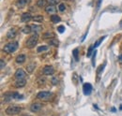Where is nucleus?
<instances>
[{"mask_svg":"<svg viewBox=\"0 0 122 116\" xmlns=\"http://www.w3.org/2000/svg\"><path fill=\"white\" fill-rule=\"evenodd\" d=\"M5 66H6V63H5L4 59H1V60H0V68L3 69V68H5Z\"/></svg>","mask_w":122,"mask_h":116,"instance_id":"7c9ffc66","label":"nucleus"},{"mask_svg":"<svg viewBox=\"0 0 122 116\" xmlns=\"http://www.w3.org/2000/svg\"><path fill=\"white\" fill-rule=\"evenodd\" d=\"M57 31H58L59 33H63V32L65 31V26H64V25H59V26L57 27Z\"/></svg>","mask_w":122,"mask_h":116,"instance_id":"2f4dec72","label":"nucleus"},{"mask_svg":"<svg viewBox=\"0 0 122 116\" xmlns=\"http://www.w3.org/2000/svg\"><path fill=\"white\" fill-rule=\"evenodd\" d=\"M105 38H106L105 36H104V37H102V38H101V39H99V40H98L96 43L93 45V46H94V48H97V47H99V46H100V44L102 43V40H103Z\"/></svg>","mask_w":122,"mask_h":116,"instance_id":"393cba45","label":"nucleus"},{"mask_svg":"<svg viewBox=\"0 0 122 116\" xmlns=\"http://www.w3.org/2000/svg\"><path fill=\"white\" fill-rule=\"evenodd\" d=\"M22 32H23L24 34L28 35V34H30L31 32H32V28H31V26H29V25H25L24 28L22 29Z\"/></svg>","mask_w":122,"mask_h":116,"instance_id":"aec40b11","label":"nucleus"},{"mask_svg":"<svg viewBox=\"0 0 122 116\" xmlns=\"http://www.w3.org/2000/svg\"><path fill=\"white\" fill-rule=\"evenodd\" d=\"M17 49H18V42H11V43L5 45V47L3 48V51L6 53H12Z\"/></svg>","mask_w":122,"mask_h":116,"instance_id":"20e7f679","label":"nucleus"},{"mask_svg":"<svg viewBox=\"0 0 122 116\" xmlns=\"http://www.w3.org/2000/svg\"><path fill=\"white\" fill-rule=\"evenodd\" d=\"M35 67H36V64H35V63H30V64H28L27 67H26V71L28 73H32L33 70L35 69Z\"/></svg>","mask_w":122,"mask_h":116,"instance_id":"dca6fc26","label":"nucleus"},{"mask_svg":"<svg viewBox=\"0 0 122 116\" xmlns=\"http://www.w3.org/2000/svg\"><path fill=\"white\" fill-rule=\"evenodd\" d=\"M96 54H97V52L95 51V52L93 53V56H92V66H93V67L95 66V57H96Z\"/></svg>","mask_w":122,"mask_h":116,"instance_id":"473e14b6","label":"nucleus"},{"mask_svg":"<svg viewBox=\"0 0 122 116\" xmlns=\"http://www.w3.org/2000/svg\"><path fill=\"white\" fill-rule=\"evenodd\" d=\"M46 4H47V0H38L37 1V6L40 7V8L46 7Z\"/></svg>","mask_w":122,"mask_h":116,"instance_id":"412c9836","label":"nucleus"},{"mask_svg":"<svg viewBox=\"0 0 122 116\" xmlns=\"http://www.w3.org/2000/svg\"><path fill=\"white\" fill-rule=\"evenodd\" d=\"M50 19H51L52 23H54V24H57V23H59V22L61 21V18L56 14H53L52 16H51Z\"/></svg>","mask_w":122,"mask_h":116,"instance_id":"2eb2a0df","label":"nucleus"},{"mask_svg":"<svg viewBox=\"0 0 122 116\" xmlns=\"http://www.w3.org/2000/svg\"><path fill=\"white\" fill-rule=\"evenodd\" d=\"M22 116H30V115H22Z\"/></svg>","mask_w":122,"mask_h":116,"instance_id":"e433bc0d","label":"nucleus"},{"mask_svg":"<svg viewBox=\"0 0 122 116\" xmlns=\"http://www.w3.org/2000/svg\"><path fill=\"white\" fill-rule=\"evenodd\" d=\"M31 28H32V32H34V33H38V32H40V31L42 30L41 25H37V24L31 25Z\"/></svg>","mask_w":122,"mask_h":116,"instance_id":"f3484780","label":"nucleus"},{"mask_svg":"<svg viewBox=\"0 0 122 116\" xmlns=\"http://www.w3.org/2000/svg\"><path fill=\"white\" fill-rule=\"evenodd\" d=\"M29 2H30V0H18V1L16 2V6H17L18 8H20V9H22V8H24L25 5H27Z\"/></svg>","mask_w":122,"mask_h":116,"instance_id":"ddd939ff","label":"nucleus"},{"mask_svg":"<svg viewBox=\"0 0 122 116\" xmlns=\"http://www.w3.org/2000/svg\"><path fill=\"white\" fill-rule=\"evenodd\" d=\"M25 60H26V56H25V54H20V55H18L15 59L17 64H23V63L25 62Z\"/></svg>","mask_w":122,"mask_h":116,"instance_id":"4468645a","label":"nucleus"},{"mask_svg":"<svg viewBox=\"0 0 122 116\" xmlns=\"http://www.w3.org/2000/svg\"><path fill=\"white\" fill-rule=\"evenodd\" d=\"M51 82H52L53 85H56V84H58V79H57V77H53L52 80H51Z\"/></svg>","mask_w":122,"mask_h":116,"instance_id":"cd10ccee","label":"nucleus"},{"mask_svg":"<svg viewBox=\"0 0 122 116\" xmlns=\"http://www.w3.org/2000/svg\"><path fill=\"white\" fill-rule=\"evenodd\" d=\"M32 16H31L30 13H28V12H25V13H23L22 16H21V21H22V23H27V22H29L30 20H32Z\"/></svg>","mask_w":122,"mask_h":116,"instance_id":"1a4fd4ad","label":"nucleus"},{"mask_svg":"<svg viewBox=\"0 0 122 116\" xmlns=\"http://www.w3.org/2000/svg\"><path fill=\"white\" fill-rule=\"evenodd\" d=\"M42 38H43L44 39H53V38H55V34H54L53 32H46L45 34H43Z\"/></svg>","mask_w":122,"mask_h":116,"instance_id":"6ab92c4d","label":"nucleus"},{"mask_svg":"<svg viewBox=\"0 0 122 116\" xmlns=\"http://www.w3.org/2000/svg\"><path fill=\"white\" fill-rule=\"evenodd\" d=\"M32 20H33L34 22H36V23H42V21H43V16H42V15H36V16H34V17L32 18Z\"/></svg>","mask_w":122,"mask_h":116,"instance_id":"a211bd4d","label":"nucleus"},{"mask_svg":"<svg viewBox=\"0 0 122 116\" xmlns=\"http://www.w3.org/2000/svg\"><path fill=\"white\" fill-rule=\"evenodd\" d=\"M14 77H15L17 80H22V79H25L26 77V72L22 69V68H19L17 69L14 73Z\"/></svg>","mask_w":122,"mask_h":116,"instance_id":"39448f33","label":"nucleus"},{"mask_svg":"<svg viewBox=\"0 0 122 116\" xmlns=\"http://www.w3.org/2000/svg\"><path fill=\"white\" fill-rule=\"evenodd\" d=\"M42 73L44 76H50V75H53L55 73V69L52 66H46L42 70Z\"/></svg>","mask_w":122,"mask_h":116,"instance_id":"423d86ee","label":"nucleus"},{"mask_svg":"<svg viewBox=\"0 0 122 116\" xmlns=\"http://www.w3.org/2000/svg\"><path fill=\"white\" fill-rule=\"evenodd\" d=\"M45 11L48 14H55L56 12V8L54 5H48L45 7Z\"/></svg>","mask_w":122,"mask_h":116,"instance_id":"9d476101","label":"nucleus"},{"mask_svg":"<svg viewBox=\"0 0 122 116\" xmlns=\"http://www.w3.org/2000/svg\"><path fill=\"white\" fill-rule=\"evenodd\" d=\"M15 36H16L15 28H10L8 31V33H7V39H11L15 38Z\"/></svg>","mask_w":122,"mask_h":116,"instance_id":"f8f14e48","label":"nucleus"},{"mask_svg":"<svg viewBox=\"0 0 122 116\" xmlns=\"http://www.w3.org/2000/svg\"><path fill=\"white\" fill-rule=\"evenodd\" d=\"M111 111H116V109H115V108H112Z\"/></svg>","mask_w":122,"mask_h":116,"instance_id":"c9c22d12","label":"nucleus"},{"mask_svg":"<svg viewBox=\"0 0 122 116\" xmlns=\"http://www.w3.org/2000/svg\"><path fill=\"white\" fill-rule=\"evenodd\" d=\"M49 48H48V46H40L38 49H37V52L38 53H42V52H44V51H47Z\"/></svg>","mask_w":122,"mask_h":116,"instance_id":"b1692460","label":"nucleus"},{"mask_svg":"<svg viewBox=\"0 0 122 116\" xmlns=\"http://www.w3.org/2000/svg\"><path fill=\"white\" fill-rule=\"evenodd\" d=\"M42 108V104L41 103H33L30 106V111L32 112H38L41 110Z\"/></svg>","mask_w":122,"mask_h":116,"instance_id":"6e6552de","label":"nucleus"},{"mask_svg":"<svg viewBox=\"0 0 122 116\" xmlns=\"http://www.w3.org/2000/svg\"><path fill=\"white\" fill-rule=\"evenodd\" d=\"M38 40H39V36L36 33V34L32 35L30 38L27 39V41H26V47L28 49H33L36 46V44L38 43Z\"/></svg>","mask_w":122,"mask_h":116,"instance_id":"7ed1b4c3","label":"nucleus"},{"mask_svg":"<svg viewBox=\"0 0 122 116\" xmlns=\"http://www.w3.org/2000/svg\"><path fill=\"white\" fill-rule=\"evenodd\" d=\"M59 1L60 0H47V3L49 4V5H56V4H58L59 3Z\"/></svg>","mask_w":122,"mask_h":116,"instance_id":"c85d7f7f","label":"nucleus"},{"mask_svg":"<svg viewBox=\"0 0 122 116\" xmlns=\"http://www.w3.org/2000/svg\"><path fill=\"white\" fill-rule=\"evenodd\" d=\"M45 82H46V80H45V78H40L38 81H37V82H38V85L39 86H43L44 84H45Z\"/></svg>","mask_w":122,"mask_h":116,"instance_id":"5701e85b","label":"nucleus"},{"mask_svg":"<svg viewBox=\"0 0 122 116\" xmlns=\"http://www.w3.org/2000/svg\"><path fill=\"white\" fill-rule=\"evenodd\" d=\"M118 58H119V60H120V61L122 62V54H120V55H119V57H118Z\"/></svg>","mask_w":122,"mask_h":116,"instance_id":"f704fd0d","label":"nucleus"},{"mask_svg":"<svg viewBox=\"0 0 122 116\" xmlns=\"http://www.w3.org/2000/svg\"><path fill=\"white\" fill-rule=\"evenodd\" d=\"M72 54H73V57L74 59L78 61L79 60V57H78V54H79V53H78V49H74L73 51H72Z\"/></svg>","mask_w":122,"mask_h":116,"instance_id":"a878e982","label":"nucleus"},{"mask_svg":"<svg viewBox=\"0 0 122 116\" xmlns=\"http://www.w3.org/2000/svg\"><path fill=\"white\" fill-rule=\"evenodd\" d=\"M93 49H95L93 45L89 47V49H88V51H87V53H86V56H87V57H90L92 54V53H94V52H93Z\"/></svg>","mask_w":122,"mask_h":116,"instance_id":"bb28decb","label":"nucleus"},{"mask_svg":"<svg viewBox=\"0 0 122 116\" xmlns=\"http://www.w3.org/2000/svg\"><path fill=\"white\" fill-rule=\"evenodd\" d=\"M65 10H66V6H65V4H63V3L59 4V6H58V10L61 11V12H63V11H65Z\"/></svg>","mask_w":122,"mask_h":116,"instance_id":"c756f323","label":"nucleus"},{"mask_svg":"<svg viewBox=\"0 0 122 116\" xmlns=\"http://www.w3.org/2000/svg\"><path fill=\"white\" fill-rule=\"evenodd\" d=\"M26 84V81L25 79H22V80H17L14 83V86L16 88H21V87H24L25 86Z\"/></svg>","mask_w":122,"mask_h":116,"instance_id":"9b49d317","label":"nucleus"},{"mask_svg":"<svg viewBox=\"0 0 122 116\" xmlns=\"http://www.w3.org/2000/svg\"><path fill=\"white\" fill-rule=\"evenodd\" d=\"M37 98H39L40 100H42V101H50L54 98V94L52 92L42 91L37 95Z\"/></svg>","mask_w":122,"mask_h":116,"instance_id":"f257e3e1","label":"nucleus"},{"mask_svg":"<svg viewBox=\"0 0 122 116\" xmlns=\"http://www.w3.org/2000/svg\"><path fill=\"white\" fill-rule=\"evenodd\" d=\"M22 111V108L16 105H10L6 109V113L9 115H15Z\"/></svg>","mask_w":122,"mask_h":116,"instance_id":"f03ea898","label":"nucleus"},{"mask_svg":"<svg viewBox=\"0 0 122 116\" xmlns=\"http://www.w3.org/2000/svg\"><path fill=\"white\" fill-rule=\"evenodd\" d=\"M49 44H50V45H53V46H55V47H57L59 42H58L57 39H56L55 38H53V39H51L49 40Z\"/></svg>","mask_w":122,"mask_h":116,"instance_id":"4be33fe9","label":"nucleus"},{"mask_svg":"<svg viewBox=\"0 0 122 116\" xmlns=\"http://www.w3.org/2000/svg\"><path fill=\"white\" fill-rule=\"evenodd\" d=\"M103 68H104V65H101V66L99 67V69L97 70V73H98V74H100V73H101V71L103 69Z\"/></svg>","mask_w":122,"mask_h":116,"instance_id":"72a5a7b5","label":"nucleus"},{"mask_svg":"<svg viewBox=\"0 0 122 116\" xmlns=\"http://www.w3.org/2000/svg\"><path fill=\"white\" fill-rule=\"evenodd\" d=\"M83 92H84V95L86 96H89L92 92V85L90 83H85L84 86H83Z\"/></svg>","mask_w":122,"mask_h":116,"instance_id":"0eeeda50","label":"nucleus"}]
</instances>
